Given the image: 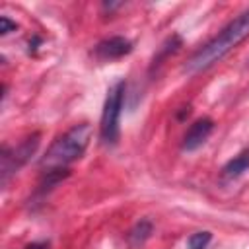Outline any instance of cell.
Here are the masks:
<instances>
[{"mask_svg": "<svg viewBox=\"0 0 249 249\" xmlns=\"http://www.w3.org/2000/svg\"><path fill=\"white\" fill-rule=\"evenodd\" d=\"M249 37V8H245L239 16H235L216 37H212L206 45L196 49L185 62L183 72L187 74H198L202 70H208L216 62H220L230 51H233L239 43H243Z\"/></svg>", "mask_w": 249, "mask_h": 249, "instance_id": "obj_1", "label": "cell"}, {"mask_svg": "<svg viewBox=\"0 0 249 249\" xmlns=\"http://www.w3.org/2000/svg\"><path fill=\"white\" fill-rule=\"evenodd\" d=\"M93 136V126L89 123H80L68 128L64 134H60L41 156L39 167L41 171H51V169H68L74 161H78Z\"/></svg>", "mask_w": 249, "mask_h": 249, "instance_id": "obj_2", "label": "cell"}, {"mask_svg": "<svg viewBox=\"0 0 249 249\" xmlns=\"http://www.w3.org/2000/svg\"><path fill=\"white\" fill-rule=\"evenodd\" d=\"M124 93H126L124 80H119L107 91L99 121V138L105 146H117L121 138V113L124 105Z\"/></svg>", "mask_w": 249, "mask_h": 249, "instance_id": "obj_3", "label": "cell"}, {"mask_svg": "<svg viewBox=\"0 0 249 249\" xmlns=\"http://www.w3.org/2000/svg\"><path fill=\"white\" fill-rule=\"evenodd\" d=\"M39 138H41V134L35 132L29 138H25L23 142H19L18 146H2V150H0V181H2V185H6L8 179L14 173H18V169L23 167L31 160V156L39 148Z\"/></svg>", "mask_w": 249, "mask_h": 249, "instance_id": "obj_4", "label": "cell"}, {"mask_svg": "<svg viewBox=\"0 0 249 249\" xmlns=\"http://www.w3.org/2000/svg\"><path fill=\"white\" fill-rule=\"evenodd\" d=\"M132 53V41L123 37V35H113L107 39H101L95 47H93V56L97 60H119L126 54Z\"/></svg>", "mask_w": 249, "mask_h": 249, "instance_id": "obj_5", "label": "cell"}, {"mask_svg": "<svg viewBox=\"0 0 249 249\" xmlns=\"http://www.w3.org/2000/svg\"><path fill=\"white\" fill-rule=\"evenodd\" d=\"M214 130V121L210 117H200L196 119L189 128L187 132L183 134V142H181V150L183 152H195L198 150L206 140L208 136L212 134Z\"/></svg>", "mask_w": 249, "mask_h": 249, "instance_id": "obj_6", "label": "cell"}, {"mask_svg": "<svg viewBox=\"0 0 249 249\" xmlns=\"http://www.w3.org/2000/svg\"><path fill=\"white\" fill-rule=\"evenodd\" d=\"M247 169H249V148H243L237 156H233L230 161L224 163V167H222V177H224L226 181H233V179L241 177Z\"/></svg>", "mask_w": 249, "mask_h": 249, "instance_id": "obj_7", "label": "cell"}, {"mask_svg": "<svg viewBox=\"0 0 249 249\" xmlns=\"http://www.w3.org/2000/svg\"><path fill=\"white\" fill-rule=\"evenodd\" d=\"M183 45V41H181V37L179 35H171V37H167L163 43H161V47L158 49V53L154 54V58H152V64H150V72H154L160 64H163V60L169 56V54H173V53H177L179 51V47Z\"/></svg>", "mask_w": 249, "mask_h": 249, "instance_id": "obj_8", "label": "cell"}, {"mask_svg": "<svg viewBox=\"0 0 249 249\" xmlns=\"http://www.w3.org/2000/svg\"><path fill=\"white\" fill-rule=\"evenodd\" d=\"M154 231V224L150 220H140L132 226V230L128 231V241L132 245H142Z\"/></svg>", "mask_w": 249, "mask_h": 249, "instance_id": "obj_9", "label": "cell"}, {"mask_svg": "<svg viewBox=\"0 0 249 249\" xmlns=\"http://www.w3.org/2000/svg\"><path fill=\"white\" fill-rule=\"evenodd\" d=\"M210 241H212V233L210 231H206V230L195 231L187 239V249H208Z\"/></svg>", "mask_w": 249, "mask_h": 249, "instance_id": "obj_10", "label": "cell"}, {"mask_svg": "<svg viewBox=\"0 0 249 249\" xmlns=\"http://www.w3.org/2000/svg\"><path fill=\"white\" fill-rule=\"evenodd\" d=\"M18 29V23L16 21H12L8 16H2L0 18V35L4 37V35H8L10 31H16Z\"/></svg>", "mask_w": 249, "mask_h": 249, "instance_id": "obj_11", "label": "cell"}, {"mask_svg": "<svg viewBox=\"0 0 249 249\" xmlns=\"http://www.w3.org/2000/svg\"><path fill=\"white\" fill-rule=\"evenodd\" d=\"M25 249H49V241H33Z\"/></svg>", "mask_w": 249, "mask_h": 249, "instance_id": "obj_12", "label": "cell"}]
</instances>
